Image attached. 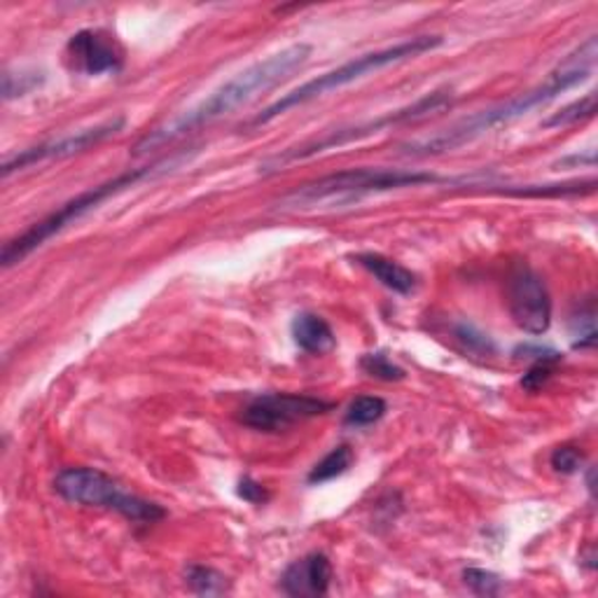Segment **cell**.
<instances>
[{
	"instance_id": "7",
	"label": "cell",
	"mask_w": 598,
	"mask_h": 598,
	"mask_svg": "<svg viewBox=\"0 0 598 598\" xmlns=\"http://www.w3.org/2000/svg\"><path fill=\"white\" fill-rule=\"evenodd\" d=\"M451 101H453L451 89L431 91L423 99L414 101L412 105L400 108V110H396V113H388V115H384L379 120H370V122H363V124H356V127H344V129H337V132H329L323 138L311 140V144L283 150V152L270 157V160H266L260 166V171L262 173H274V171H278L283 166L292 164V162L311 160V157H316V154H321L325 150L341 148L346 144H353V140H363V138H367L372 134H379L386 127H396V124H404V122H414V120H421V117H428V115L437 113V110L451 105Z\"/></svg>"
},
{
	"instance_id": "1",
	"label": "cell",
	"mask_w": 598,
	"mask_h": 598,
	"mask_svg": "<svg viewBox=\"0 0 598 598\" xmlns=\"http://www.w3.org/2000/svg\"><path fill=\"white\" fill-rule=\"evenodd\" d=\"M309 57H311V45L307 42H295L283 47L281 52L270 54L266 59L258 61V64L241 71L239 75H234L225 85H220L211 97L199 101L190 110H185V113H180L178 117L169 120L154 132L146 134L136 144L134 154H148L152 150H160L173 144V140H178L190 132L203 127V124H211L220 117L234 113L236 108L258 99L260 94L272 91L281 83H286L295 71H299L307 64Z\"/></svg>"
},
{
	"instance_id": "6",
	"label": "cell",
	"mask_w": 598,
	"mask_h": 598,
	"mask_svg": "<svg viewBox=\"0 0 598 598\" xmlns=\"http://www.w3.org/2000/svg\"><path fill=\"white\" fill-rule=\"evenodd\" d=\"M54 491L73 506L117 512L134 524H157L166 516L162 506L127 491L99 468H64L54 477Z\"/></svg>"
},
{
	"instance_id": "13",
	"label": "cell",
	"mask_w": 598,
	"mask_h": 598,
	"mask_svg": "<svg viewBox=\"0 0 598 598\" xmlns=\"http://www.w3.org/2000/svg\"><path fill=\"white\" fill-rule=\"evenodd\" d=\"M290 329H292L295 344L304 353L325 356L337 346L335 329L329 327V323L323 316H319V313H311V311L297 313Z\"/></svg>"
},
{
	"instance_id": "16",
	"label": "cell",
	"mask_w": 598,
	"mask_h": 598,
	"mask_svg": "<svg viewBox=\"0 0 598 598\" xmlns=\"http://www.w3.org/2000/svg\"><path fill=\"white\" fill-rule=\"evenodd\" d=\"M571 344L573 349H594L596 344V307L594 299H585V302H580L575 307V311L571 313Z\"/></svg>"
},
{
	"instance_id": "8",
	"label": "cell",
	"mask_w": 598,
	"mask_h": 598,
	"mask_svg": "<svg viewBox=\"0 0 598 598\" xmlns=\"http://www.w3.org/2000/svg\"><path fill=\"white\" fill-rule=\"evenodd\" d=\"M333 412V402L302 393H266L241 409V423L260 433H281L297 423Z\"/></svg>"
},
{
	"instance_id": "9",
	"label": "cell",
	"mask_w": 598,
	"mask_h": 598,
	"mask_svg": "<svg viewBox=\"0 0 598 598\" xmlns=\"http://www.w3.org/2000/svg\"><path fill=\"white\" fill-rule=\"evenodd\" d=\"M510 316L526 335H545L552 325V297L545 281L528 264H519L508 278Z\"/></svg>"
},
{
	"instance_id": "20",
	"label": "cell",
	"mask_w": 598,
	"mask_h": 598,
	"mask_svg": "<svg viewBox=\"0 0 598 598\" xmlns=\"http://www.w3.org/2000/svg\"><path fill=\"white\" fill-rule=\"evenodd\" d=\"M453 337L463 344V349L468 353H475V356H494L496 353L494 339L489 335H484L479 327H475L468 321L453 325Z\"/></svg>"
},
{
	"instance_id": "10",
	"label": "cell",
	"mask_w": 598,
	"mask_h": 598,
	"mask_svg": "<svg viewBox=\"0 0 598 598\" xmlns=\"http://www.w3.org/2000/svg\"><path fill=\"white\" fill-rule=\"evenodd\" d=\"M124 124H127V120H124V117L105 120V122L97 124V127L80 129V132H75V134L64 136V138H59V140H47V144H42V146L22 150L20 154H14V157H10V160H5L3 176L8 178L10 173L24 171V169L34 166V164L66 160V157L80 154V152H85V150H89L94 146L103 144V140H108L110 136L120 134L124 129Z\"/></svg>"
},
{
	"instance_id": "19",
	"label": "cell",
	"mask_w": 598,
	"mask_h": 598,
	"mask_svg": "<svg viewBox=\"0 0 598 598\" xmlns=\"http://www.w3.org/2000/svg\"><path fill=\"white\" fill-rule=\"evenodd\" d=\"M596 115V94H587L585 99H580L571 105L561 108L559 113L552 117H547L543 122L545 129H559V127H573V124H580L585 120H591Z\"/></svg>"
},
{
	"instance_id": "5",
	"label": "cell",
	"mask_w": 598,
	"mask_h": 598,
	"mask_svg": "<svg viewBox=\"0 0 598 598\" xmlns=\"http://www.w3.org/2000/svg\"><path fill=\"white\" fill-rule=\"evenodd\" d=\"M443 42H445L443 36H416V38L402 40L398 45L384 47V50L360 54V57H356L351 61H346V64H341L335 71H327V73H323L319 77H313V80L304 83L302 87H297L295 91L286 94V97H281L272 105H266L262 110V113H258L253 117V122H250V127H262V124H270L278 115L288 113L290 108H297V105H302L307 101L319 99V97H323V94H327V91L341 89V87L351 85V83L360 80V77H365L370 73H376V71L393 66V64H400V61L416 59L421 54L433 52L435 47H439Z\"/></svg>"
},
{
	"instance_id": "25",
	"label": "cell",
	"mask_w": 598,
	"mask_h": 598,
	"mask_svg": "<svg viewBox=\"0 0 598 598\" xmlns=\"http://www.w3.org/2000/svg\"><path fill=\"white\" fill-rule=\"evenodd\" d=\"M557 365H559V360H538V363H533L531 370L524 374L522 388L528 390V393L543 390L549 384V379L555 376Z\"/></svg>"
},
{
	"instance_id": "14",
	"label": "cell",
	"mask_w": 598,
	"mask_h": 598,
	"mask_svg": "<svg viewBox=\"0 0 598 598\" xmlns=\"http://www.w3.org/2000/svg\"><path fill=\"white\" fill-rule=\"evenodd\" d=\"M353 260L367 270L384 288L398 292V295H412L416 290V276L407 270V266L398 264L379 253H358Z\"/></svg>"
},
{
	"instance_id": "17",
	"label": "cell",
	"mask_w": 598,
	"mask_h": 598,
	"mask_svg": "<svg viewBox=\"0 0 598 598\" xmlns=\"http://www.w3.org/2000/svg\"><path fill=\"white\" fill-rule=\"evenodd\" d=\"M388 412V404L379 396H360L346 409L344 423L351 428H367L379 423Z\"/></svg>"
},
{
	"instance_id": "2",
	"label": "cell",
	"mask_w": 598,
	"mask_h": 598,
	"mask_svg": "<svg viewBox=\"0 0 598 598\" xmlns=\"http://www.w3.org/2000/svg\"><path fill=\"white\" fill-rule=\"evenodd\" d=\"M596 57H598V40H596V36H589L585 42L577 45L575 50L565 57L552 73L547 75V80L543 85L528 89L526 94H519L516 99H510L508 103L486 108L477 115L456 122L453 127L445 129L443 134H437L433 138L414 140V144L404 146V154L428 157V154L451 152L456 148L470 144V140L479 138L482 134L491 132L494 127H500V124H510L519 117L528 115L531 110L543 108L549 101L559 99L563 91H569V89L577 87L580 83H585L596 66Z\"/></svg>"
},
{
	"instance_id": "23",
	"label": "cell",
	"mask_w": 598,
	"mask_h": 598,
	"mask_svg": "<svg viewBox=\"0 0 598 598\" xmlns=\"http://www.w3.org/2000/svg\"><path fill=\"white\" fill-rule=\"evenodd\" d=\"M463 582L465 587H470V591H475L477 596H498L502 591L500 575L484 569H465Z\"/></svg>"
},
{
	"instance_id": "12",
	"label": "cell",
	"mask_w": 598,
	"mask_h": 598,
	"mask_svg": "<svg viewBox=\"0 0 598 598\" xmlns=\"http://www.w3.org/2000/svg\"><path fill=\"white\" fill-rule=\"evenodd\" d=\"M333 582V563L323 552H313L292 561L281 575V589L288 596H325Z\"/></svg>"
},
{
	"instance_id": "24",
	"label": "cell",
	"mask_w": 598,
	"mask_h": 598,
	"mask_svg": "<svg viewBox=\"0 0 598 598\" xmlns=\"http://www.w3.org/2000/svg\"><path fill=\"white\" fill-rule=\"evenodd\" d=\"M552 468L561 475H575L585 465V451L575 445H561L552 451V459H549Z\"/></svg>"
},
{
	"instance_id": "4",
	"label": "cell",
	"mask_w": 598,
	"mask_h": 598,
	"mask_svg": "<svg viewBox=\"0 0 598 598\" xmlns=\"http://www.w3.org/2000/svg\"><path fill=\"white\" fill-rule=\"evenodd\" d=\"M451 183L431 171H407V169H349L329 173L325 178L297 187L288 197H283V207L309 209L316 203H353L370 195H382L402 187H421Z\"/></svg>"
},
{
	"instance_id": "11",
	"label": "cell",
	"mask_w": 598,
	"mask_h": 598,
	"mask_svg": "<svg viewBox=\"0 0 598 598\" xmlns=\"http://www.w3.org/2000/svg\"><path fill=\"white\" fill-rule=\"evenodd\" d=\"M68 68L83 75L120 73L124 54L120 45L101 30H77L66 45Z\"/></svg>"
},
{
	"instance_id": "15",
	"label": "cell",
	"mask_w": 598,
	"mask_h": 598,
	"mask_svg": "<svg viewBox=\"0 0 598 598\" xmlns=\"http://www.w3.org/2000/svg\"><path fill=\"white\" fill-rule=\"evenodd\" d=\"M185 585L190 587L192 594L197 596H223L229 591V577L225 573H220L211 565H201V563H190L183 573Z\"/></svg>"
},
{
	"instance_id": "22",
	"label": "cell",
	"mask_w": 598,
	"mask_h": 598,
	"mask_svg": "<svg viewBox=\"0 0 598 598\" xmlns=\"http://www.w3.org/2000/svg\"><path fill=\"white\" fill-rule=\"evenodd\" d=\"M42 80H45V77L38 71H22V73L8 71L3 75V99L12 101V99L26 97L30 89H36L38 85H42Z\"/></svg>"
},
{
	"instance_id": "26",
	"label": "cell",
	"mask_w": 598,
	"mask_h": 598,
	"mask_svg": "<svg viewBox=\"0 0 598 598\" xmlns=\"http://www.w3.org/2000/svg\"><path fill=\"white\" fill-rule=\"evenodd\" d=\"M236 494H239V498H244L246 502H250V506H264V502L270 500V491H266V486L256 482L253 477H244L239 482V486H236Z\"/></svg>"
},
{
	"instance_id": "3",
	"label": "cell",
	"mask_w": 598,
	"mask_h": 598,
	"mask_svg": "<svg viewBox=\"0 0 598 598\" xmlns=\"http://www.w3.org/2000/svg\"><path fill=\"white\" fill-rule=\"evenodd\" d=\"M183 157H185V152H178V154H171V157H166V160H160L150 166H140V169H132L127 173H120V176L110 178L97 187H89V190L73 197L71 201L64 203V207H59L54 213L42 217L40 223H36L34 227H28L24 234H20L17 239L8 241L3 248V258H0L3 260V266L5 270H10V266L24 262L30 253H34V250H38L42 244L50 241L52 236H57L59 232H64L68 225L75 223V220H80L89 211L99 209L105 199L124 192L127 187H134L140 180H148V178L157 176V173L169 171L171 166H176Z\"/></svg>"
},
{
	"instance_id": "18",
	"label": "cell",
	"mask_w": 598,
	"mask_h": 598,
	"mask_svg": "<svg viewBox=\"0 0 598 598\" xmlns=\"http://www.w3.org/2000/svg\"><path fill=\"white\" fill-rule=\"evenodd\" d=\"M353 465V451L351 447L346 445H339L335 447L329 453H325L323 459L313 465V470L309 472V484H325V482H333L337 477H341L346 470H349Z\"/></svg>"
},
{
	"instance_id": "21",
	"label": "cell",
	"mask_w": 598,
	"mask_h": 598,
	"mask_svg": "<svg viewBox=\"0 0 598 598\" xmlns=\"http://www.w3.org/2000/svg\"><path fill=\"white\" fill-rule=\"evenodd\" d=\"M360 370H363L367 376H372V379H379V382H402L404 379V370L398 367L393 360L386 356V353H367L360 358Z\"/></svg>"
}]
</instances>
